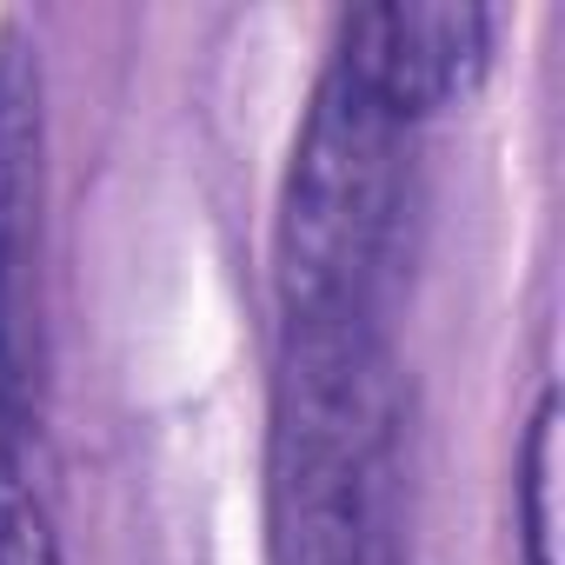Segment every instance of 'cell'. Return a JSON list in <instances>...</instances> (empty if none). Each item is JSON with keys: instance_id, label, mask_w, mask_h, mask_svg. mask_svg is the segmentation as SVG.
<instances>
[{"instance_id": "obj_1", "label": "cell", "mask_w": 565, "mask_h": 565, "mask_svg": "<svg viewBox=\"0 0 565 565\" xmlns=\"http://www.w3.org/2000/svg\"><path fill=\"white\" fill-rule=\"evenodd\" d=\"M399 386L380 313H279L266 519L273 565H386Z\"/></svg>"}, {"instance_id": "obj_2", "label": "cell", "mask_w": 565, "mask_h": 565, "mask_svg": "<svg viewBox=\"0 0 565 565\" xmlns=\"http://www.w3.org/2000/svg\"><path fill=\"white\" fill-rule=\"evenodd\" d=\"M406 120L327 61L279 186V313H380L406 200Z\"/></svg>"}, {"instance_id": "obj_3", "label": "cell", "mask_w": 565, "mask_h": 565, "mask_svg": "<svg viewBox=\"0 0 565 565\" xmlns=\"http://www.w3.org/2000/svg\"><path fill=\"white\" fill-rule=\"evenodd\" d=\"M41 200H47L41 47L21 21H8L0 28V466H34L47 419Z\"/></svg>"}, {"instance_id": "obj_4", "label": "cell", "mask_w": 565, "mask_h": 565, "mask_svg": "<svg viewBox=\"0 0 565 565\" xmlns=\"http://www.w3.org/2000/svg\"><path fill=\"white\" fill-rule=\"evenodd\" d=\"M393 120L459 107L492 67V14L466 0H380L347 14L333 54Z\"/></svg>"}, {"instance_id": "obj_5", "label": "cell", "mask_w": 565, "mask_h": 565, "mask_svg": "<svg viewBox=\"0 0 565 565\" xmlns=\"http://www.w3.org/2000/svg\"><path fill=\"white\" fill-rule=\"evenodd\" d=\"M552 525H558V393L539 399L525 446H519V552H525V565H558Z\"/></svg>"}, {"instance_id": "obj_6", "label": "cell", "mask_w": 565, "mask_h": 565, "mask_svg": "<svg viewBox=\"0 0 565 565\" xmlns=\"http://www.w3.org/2000/svg\"><path fill=\"white\" fill-rule=\"evenodd\" d=\"M0 565H61V532L34 466H0Z\"/></svg>"}]
</instances>
